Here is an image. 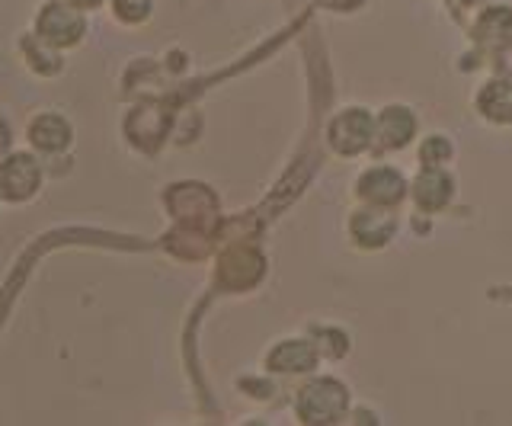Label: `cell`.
<instances>
[{
    "label": "cell",
    "mask_w": 512,
    "mask_h": 426,
    "mask_svg": "<svg viewBox=\"0 0 512 426\" xmlns=\"http://www.w3.org/2000/svg\"><path fill=\"white\" fill-rule=\"evenodd\" d=\"M362 193L375 202H397L400 193H404V180H400L394 170L378 167L362 180Z\"/></svg>",
    "instance_id": "obj_6"
},
{
    "label": "cell",
    "mask_w": 512,
    "mask_h": 426,
    "mask_svg": "<svg viewBox=\"0 0 512 426\" xmlns=\"http://www.w3.org/2000/svg\"><path fill=\"white\" fill-rule=\"evenodd\" d=\"M42 186V167L32 154L16 151L0 161V199L29 202Z\"/></svg>",
    "instance_id": "obj_2"
},
{
    "label": "cell",
    "mask_w": 512,
    "mask_h": 426,
    "mask_svg": "<svg viewBox=\"0 0 512 426\" xmlns=\"http://www.w3.org/2000/svg\"><path fill=\"white\" fill-rule=\"evenodd\" d=\"M112 10L122 23H141L148 20L151 13V0H112Z\"/></svg>",
    "instance_id": "obj_11"
},
{
    "label": "cell",
    "mask_w": 512,
    "mask_h": 426,
    "mask_svg": "<svg viewBox=\"0 0 512 426\" xmlns=\"http://www.w3.org/2000/svg\"><path fill=\"white\" fill-rule=\"evenodd\" d=\"M314 362V353H311V346H304L301 340H295V343H288V346H282V350L272 356V366H288L285 372H304Z\"/></svg>",
    "instance_id": "obj_8"
},
{
    "label": "cell",
    "mask_w": 512,
    "mask_h": 426,
    "mask_svg": "<svg viewBox=\"0 0 512 426\" xmlns=\"http://www.w3.org/2000/svg\"><path fill=\"white\" fill-rule=\"evenodd\" d=\"M29 141H32V148H39L45 154H61L71 145V125L58 113H42L29 125Z\"/></svg>",
    "instance_id": "obj_4"
},
{
    "label": "cell",
    "mask_w": 512,
    "mask_h": 426,
    "mask_svg": "<svg viewBox=\"0 0 512 426\" xmlns=\"http://www.w3.org/2000/svg\"><path fill=\"white\" fill-rule=\"evenodd\" d=\"M71 7H77V10H96V7H103L106 0H68Z\"/></svg>",
    "instance_id": "obj_12"
},
{
    "label": "cell",
    "mask_w": 512,
    "mask_h": 426,
    "mask_svg": "<svg viewBox=\"0 0 512 426\" xmlns=\"http://www.w3.org/2000/svg\"><path fill=\"white\" fill-rule=\"evenodd\" d=\"M480 109L493 119H512V84L506 81H496L484 90L480 97Z\"/></svg>",
    "instance_id": "obj_7"
},
{
    "label": "cell",
    "mask_w": 512,
    "mask_h": 426,
    "mask_svg": "<svg viewBox=\"0 0 512 426\" xmlns=\"http://www.w3.org/2000/svg\"><path fill=\"white\" fill-rule=\"evenodd\" d=\"M346 391L333 382H317L301 391V417L308 423H333V417L343 414Z\"/></svg>",
    "instance_id": "obj_3"
},
{
    "label": "cell",
    "mask_w": 512,
    "mask_h": 426,
    "mask_svg": "<svg viewBox=\"0 0 512 426\" xmlns=\"http://www.w3.org/2000/svg\"><path fill=\"white\" fill-rule=\"evenodd\" d=\"M368 135H372V122L362 113V109H349L346 116H340L333 122V145L352 154L368 145Z\"/></svg>",
    "instance_id": "obj_5"
},
{
    "label": "cell",
    "mask_w": 512,
    "mask_h": 426,
    "mask_svg": "<svg viewBox=\"0 0 512 426\" xmlns=\"http://www.w3.org/2000/svg\"><path fill=\"white\" fill-rule=\"evenodd\" d=\"M87 36V20L84 10H77L71 4H45L36 13V39L42 45H52V49H74Z\"/></svg>",
    "instance_id": "obj_1"
},
{
    "label": "cell",
    "mask_w": 512,
    "mask_h": 426,
    "mask_svg": "<svg viewBox=\"0 0 512 426\" xmlns=\"http://www.w3.org/2000/svg\"><path fill=\"white\" fill-rule=\"evenodd\" d=\"M410 129H413V119L407 116V109H388V113H384L381 132L388 145H404L410 138Z\"/></svg>",
    "instance_id": "obj_9"
},
{
    "label": "cell",
    "mask_w": 512,
    "mask_h": 426,
    "mask_svg": "<svg viewBox=\"0 0 512 426\" xmlns=\"http://www.w3.org/2000/svg\"><path fill=\"white\" fill-rule=\"evenodd\" d=\"M416 199H420L426 209H439L448 199V180L442 173H426V177L416 183Z\"/></svg>",
    "instance_id": "obj_10"
}]
</instances>
